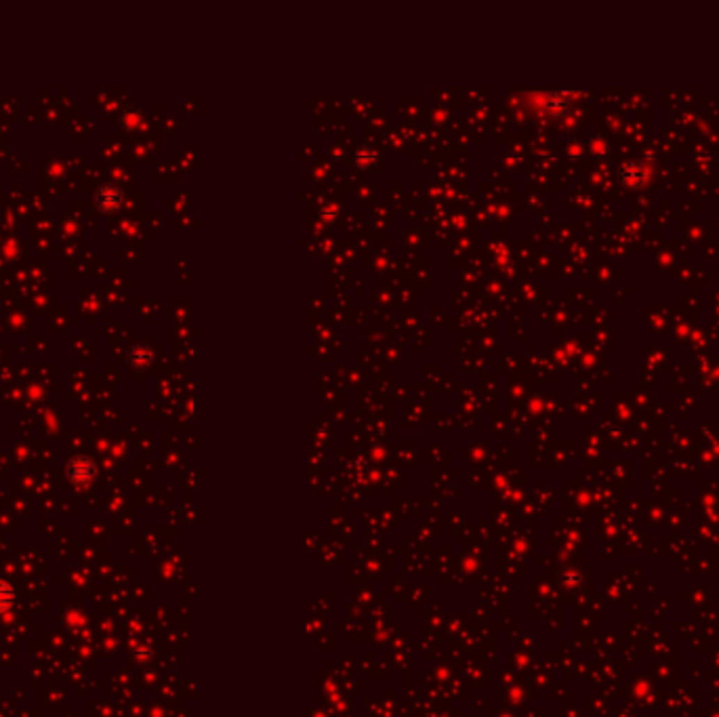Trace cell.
<instances>
[{
  "label": "cell",
  "mask_w": 719,
  "mask_h": 717,
  "mask_svg": "<svg viewBox=\"0 0 719 717\" xmlns=\"http://www.w3.org/2000/svg\"><path fill=\"white\" fill-rule=\"evenodd\" d=\"M97 204L105 210H111L120 204V190L111 183L103 185L99 192H97Z\"/></svg>",
  "instance_id": "cell-2"
},
{
  "label": "cell",
  "mask_w": 719,
  "mask_h": 717,
  "mask_svg": "<svg viewBox=\"0 0 719 717\" xmlns=\"http://www.w3.org/2000/svg\"><path fill=\"white\" fill-rule=\"evenodd\" d=\"M68 475L74 484H88L95 475V465L91 463L88 456H76L68 465Z\"/></svg>",
  "instance_id": "cell-1"
},
{
  "label": "cell",
  "mask_w": 719,
  "mask_h": 717,
  "mask_svg": "<svg viewBox=\"0 0 719 717\" xmlns=\"http://www.w3.org/2000/svg\"><path fill=\"white\" fill-rule=\"evenodd\" d=\"M13 600H15V593H13L11 585H7L5 580H0V612L9 610Z\"/></svg>",
  "instance_id": "cell-3"
}]
</instances>
